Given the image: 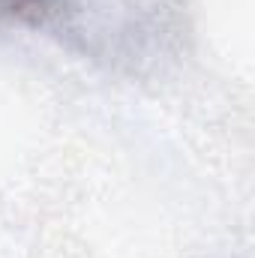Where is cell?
I'll return each mask as SVG.
<instances>
[{"label":"cell","mask_w":255,"mask_h":258,"mask_svg":"<svg viewBox=\"0 0 255 258\" xmlns=\"http://www.w3.org/2000/svg\"><path fill=\"white\" fill-rule=\"evenodd\" d=\"M66 0H0V15L21 24H45L51 18H60Z\"/></svg>","instance_id":"obj_1"}]
</instances>
